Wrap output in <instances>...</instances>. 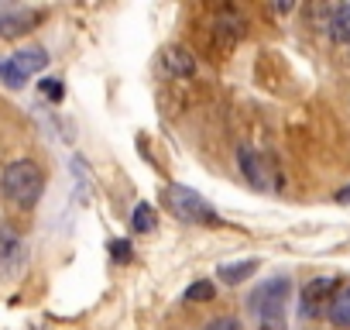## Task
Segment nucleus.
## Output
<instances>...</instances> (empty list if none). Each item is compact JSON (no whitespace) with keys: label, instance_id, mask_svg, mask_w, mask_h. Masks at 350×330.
<instances>
[{"label":"nucleus","instance_id":"f257e3e1","mask_svg":"<svg viewBox=\"0 0 350 330\" xmlns=\"http://www.w3.org/2000/svg\"><path fill=\"white\" fill-rule=\"evenodd\" d=\"M0 190H4V196L14 203V207H35L42 200V190H45V173L38 169V165L31 158H18L11 162L4 176H0Z\"/></svg>","mask_w":350,"mask_h":330},{"label":"nucleus","instance_id":"f03ea898","mask_svg":"<svg viewBox=\"0 0 350 330\" xmlns=\"http://www.w3.org/2000/svg\"><path fill=\"white\" fill-rule=\"evenodd\" d=\"M292 296V282L285 275L268 279L251 296V313L258 316V330H285V306Z\"/></svg>","mask_w":350,"mask_h":330},{"label":"nucleus","instance_id":"7ed1b4c3","mask_svg":"<svg viewBox=\"0 0 350 330\" xmlns=\"http://www.w3.org/2000/svg\"><path fill=\"white\" fill-rule=\"evenodd\" d=\"M165 203H168V210L179 217L183 224H206V227L220 224V214L189 186H179V183L165 186Z\"/></svg>","mask_w":350,"mask_h":330},{"label":"nucleus","instance_id":"20e7f679","mask_svg":"<svg viewBox=\"0 0 350 330\" xmlns=\"http://www.w3.org/2000/svg\"><path fill=\"white\" fill-rule=\"evenodd\" d=\"M241 35H244V25H241V18L234 14V11H224V14H217V21L210 25V31H206V49H210V59H224L237 42H241Z\"/></svg>","mask_w":350,"mask_h":330},{"label":"nucleus","instance_id":"39448f33","mask_svg":"<svg viewBox=\"0 0 350 330\" xmlns=\"http://www.w3.org/2000/svg\"><path fill=\"white\" fill-rule=\"evenodd\" d=\"M237 169L251 190H258V193L271 190V165L265 162V155L254 144H237Z\"/></svg>","mask_w":350,"mask_h":330},{"label":"nucleus","instance_id":"423d86ee","mask_svg":"<svg viewBox=\"0 0 350 330\" xmlns=\"http://www.w3.org/2000/svg\"><path fill=\"white\" fill-rule=\"evenodd\" d=\"M333 289H336V279H333V275H319V279L306 282V285H302V296H299V316L316 320V316L326 309V303H333V299H329Z\"/></svg>","mask_w":350,"mask_h":330},{"label":"nucleus","instance_id":"0eeeda50","mask_svg":"<svg viewBox=\"0 0 350 330\" xmlns=\"http://www.w3.org/2000/svg\"><path fill=\"white\" fill-rule=\"evenodd\" d=\"M38 21H42V11L14 8V4H0V38H18V35L31 31Z\"/></svg>","mask_w":350,"mask_h":330},{"label":"nucleus","instance_id":"6e6552de","mask_svg":"<svg viewBox=\"0 0 350 330\" xmlns=\"http://www.w3.org/2000/svg\"><path fill=\"white\" fill-rule=\"evenodd\" d=\"M25 262H28L25 241L11 227H0V275H18Z\"/></svg>","mask_w":350,"mask_h":330},{"label":"nucleus","instance_id":"1a4fd4ad","mask_svg":"<svg viewBox=\"0 0 350 330\" xmlns=\"http://www.w3.org/2000/svg\"><path fill=\"white\" fill-rule=\"evenodd\" d=\"M161 66H165V76H172V79H189L196 73V59L183 45H168L161 52Z\"/></svg>","mask_w":350,"mask_h":330},{"label":"nucleus","instance_id":"9d476101","mask_svg":"<svg viewBox=\"0 0 350 330\" xmlns=\"http://www.w3.org/2000/svg\"><path fill=\"white\" fill-rule=\"evenodd\" d=\"M11 62H14L25 76H31V73H42V69L49 66V55H45V49H21V52L11 55Z\"/></svg>","mask_w":350,"mask_h":330},{"label":"nucleus","instance_id":"9b49d317","mask_svg":"<svg viewBox=\"0 0 350 330\" xmlns=\"http://www.w3.org/2000/svg\"><path fill=\"white\" fill-rule=\"evenodd\" d=\"M258 258H247V262H237V265H220L217 268V275H220V282H227V285H241L247 275H254L258 272Z\"/></svg>","mask_w":350,"mask_h":330},{"label":"nucleus","instance_id":"f8f14e48","mask_svg":"<svg viewBox=\"0 0 350 330\" xmlns=\"http://www.w3.org/2000/svg\"><path fill=\"white\" fill-rule=\"evenodd\" d=\"M329 35L336 45H350V4L336 8L333 11V25H329Z\"/></svg>","mask_w":350,"mask_h":330},{"label":"nucleus","instance_id":"ddd939ff","mask_svg":"<svg viewBox=\"0 0 350 330\" xmlns=\"http://www.w3.org/2000/svg\"><path fill=\"white\" fill-rule=\"evenodd\" d=\"M131 231L134 234H151L154 231V207L151 203H137L131 214Z\"/></svg>","mask_w":350,"mask_h":330},{"label":"nucleus","instance_id":"4468645a","mask_svg":"<svg viewBox=\"0 0 350 330\" xmlns=\"http://www.w3.org/2000/svg\"><path fill=\"white\" fill-rule=\"evenodd\" d=\"M329 320L336 327H350V285L329 303Z\"/></svg>","mask_w":350,"mask_h":330},{"label":"nucleus","instance_id":"2eb2a0df","mask_svg":"<svg viewBox=\"0 0 350 330\" xmlns=\"http://www.w3.org/2000/svg\"><path fill=\"white\" fill-rule=\"evenodd\" d=\"M213 296H217V285L206 282V279H200V282H193L186 289V303H210Z\"/></svg>","mask_w":350,"mask_h":330},{"label":"nucleus","instance_id":"dca6fc26","mask_svg":"<svg viewBox=\"0 0 350 330\" xmlns=\"http://www.w3.org/2000/svg\"><path fill=\"white\" fill-rule=\"evenodd\" d=\"M0 79H4L8 86H14V90H18V86H25V79H28V76H25V73L8 59V62H0Z\"/></svg>","mask_w":350,"mask_h":330},{"label":"nucleus","instance_id":"f3484780","mask_svg":"<svg viewBox=\"0 0 350 330\" xmlns=\"http://www.w3.org/2000/svg\"><path fill=\"white\" fill-rule=\"evenodd\" d=\"M110 258H113L117 265H127V262L134 258V248H131V241H124V238L110 241Z\"/></svg>","mask_w":350,"mask_h":330},{"label":"nucleus","instance_id":"a211bd4d","mask_svg":"<svg viewBox=\"0 0 350 330\" xmlns=\"http://www.w3.org/2000/svg\"><path fill=\"white\" fill-rule=\"evenodd\" d=\"M38 86H42V93H45L52 103H59V100L66 97V90H62V79H52V76H49V79H42Z\"/></svg>","mask_w":350,"mask_h":330},{"label":"nucleus","instance_id":"6ab92c4d","mask_svg":"<svg viewBox=\"0 0 350 330\" xmlns=\"http://www.w3.org/2000/svg\"><path fill=\"white\" fill-rule=\"evenodd\" d=\"M203 330H241V323H237L234 316H217V320H210Z\"/></svg>","mask_w":350,"mask_h":330},{"label":"nucleus","instance_id":"aec40b11","mask_svg":"<svg viewBox=\"0 0 350 330\" xmlns=\"http://www.w3.org/2000/svg\"><path fill=\"white\" fill-rule=\"evenodd\" d=\"M336 203H350V186H347V190H340V193H336Z\"/></svg>","mask_w":350,"mask_h":330}]
</instances>
